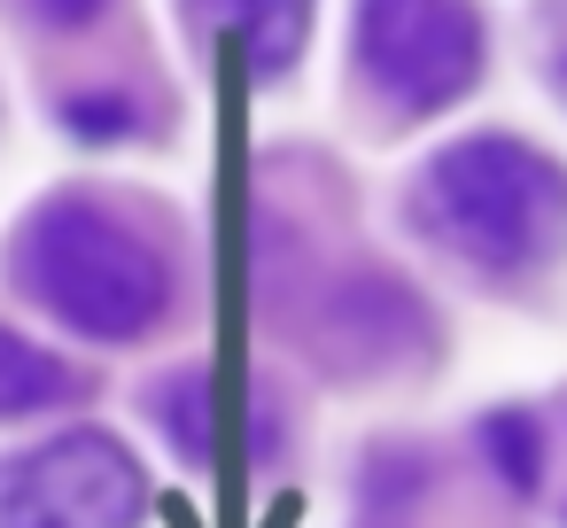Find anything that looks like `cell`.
I'll use <instances>...</instances> for the list:
<instances>
[{
	"instance_id": "1",
	"label": "cell",
	"mask_w": 567,
	"mask_h": 528,
	"mask_svg": "<svg viewBox=\"0 0 567 528\" xmlns=\"http://www.w3.org/2000/svg\"><path fill=\"white\" fill-rule=\"evenodd\" d=\"M412 226L482 280H528L567 249V164L520 133H466L420 164Z\"/></svg>"
},
{
	"instance_id": "2",
	"label": "cell",
	"mask_w": 567,
	"mask_h": 528,
	"mask_svg": "<svg viewBox=\"0 0 567 528\" xmlns=\"http://www.w3.org/2000/svg\"><path fill=\"white\" fill-rule=\"evenodd\" d=\"M17 288L86 342H141L172 311V257L102 203H40L17 226Z\"/></svg>"
},
{
	"instance_id": "3",
	"label": "cell",
	"mask_w": 567,
	"mask_h": 528,
	"mask_svg": "<svg viewBox=\"0 0 567 528\" xmlns=\"http://www.w3.org/2000/svg\"><path fill=\"white\" fill-rule=\"evenodd\" d=\"M350 63L396 117H443L482 86L489 24L474 0H358Z\"/></svg>"
},
{
	"instance_id": "4",
	"label": "cell",
	"mask_w": 567,
	"mask_h": 528,
	"mask_svg": "<svg viewBox=\"0 0 567 528\" xmlns=\"http://www.w3.org/2000/svg\"><path fill=\"white\" fill-rule=\"evenodd\" d=\"M148 513V474L117 435L71 427L0 458V528H133Z\"/></svg>"
},
{
	"instance_id": "5",
	"label": "cell",
	"mask_w": 567,
	"mask_h": 528,
	"mask_svg": "<svg viewBox=\"0 0 567 528\" xmlns=\"http://www.w3.org/2000/svg\"><path fill=\"white\" fill-rule=\"evenodd\" d=\"M187 9H195V24L210 40L241 48V63L257 79H280L303 55V40H311V9H319V0H187Z\"/></svg>"
},
{
	"instance_id": "6",
	"label": "cell",
	"mask_w": 567,
	"mask_h": 528,
	"mask_svg": "<svg viewBox=\"0 0 567 528\" xmlns=\"http://www.w3.org/2000/svg\"><path fill=\"white\" fill-rule=\"evenodd\" d=\"M71 396H79V373L48 342L0 327V420H40V412H55Z\"/></svg>"
},
{
	"instance_id": "7",
	"label": "cell",
	"mask_w": 567,
	"mask_h": 528,
	"mask_svg": "<svg viewBox=\"0 0 567 528\" xmlns=\"http://www.w3.org/2000/svg\"><path fill=\"white\" fill-rule=\"evenodd\" d=\"M536 71H544L551 102L567 110V0H544L536 9Z\"/></svg>"
},
{
	"instance_id": "8",
	"label": "cell",
	"mask_w": 567,
	"mask_h": 528,
	"mask_svg": "<svg viewBox=\"0 0 567 528\" xmlns=\"http://www.w3.org/2000/svg\"><path fill=\"white\" fill-rule=\"evenodd\" d=\"M63 125L71 133H94V141H125V133H141V110L125 94H86V102L63 110Z\"/></svg>"
},
{
	"instance_id": "9",
	"label": "cell",
	"mask_w": 567,
	"mask_h": 528,
	"mask_svg": "<svg viewBox=\"0 0 567 528\" xmlns=\"http://www.w3.org/2000/svg\"><path fill=\"white\" fill-rule=\"evenodd\" d=\"M32 9H40V17H48L55 32H86V24H94V17L110 9V0H32Z\"/></svg>"
}]
</instances>
